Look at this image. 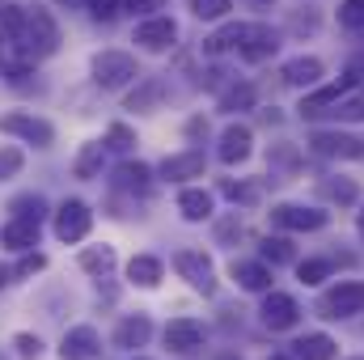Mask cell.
<instances>
[{"label": "cell", "mask_w": 364, "mask_h": 360, "mask_svg": "<svg viewBox=\"0 0 364 360\" xmlns=\"http://www.w3.org/2000/svg\"><path fill=\"white\" fill-rule=\"evenodd\" d=\"M21 47H26V55H55L60 51V26H55V17L47 9H30L26 13Z\"/></svg>", "instance_id": "cell-1"}, {"label": "cell", "mask_w": 364, "mask_h": 360, "mask_svg": "<svg viewBox=\"0 0 364 360\" xmlns=\"http://www.w3.org/2000/svg\"><path fill=\"white\" fill-rule=\"evenodd\" d=\"M140 73H136V60L127 51H102V55H93V81L102 90H123Z\"/></svg>", "instance_id": "cell-2"}, {"label": "cell", "mask_w": 364, "mask_h": 360, "mask_svg": "<svg viewBox=\"0 0 364 360\" xmlns=\"http://www.w3.org/2000/svg\"><path fill=\"white\" fill-rule=\"evenodd\" d=\"M318 314H322V318H352V314H364V280H343V284H335V288L318 301Z\"/></svg>", "instance_id": "cell-3"}, {"label": "cell", "mask_w": 364, "mask_h": 360, "mask_svg": "<svg viewBox=\"0 0 364 360\" xmlns=\"http://www.w3.org/2000/svg\"><path fill=\"white\" fill-rule=\"evenodd\" d=\"M0 132H4V136H17V140H26V144H34V149H47V144L55 140V127H51L47 119H34V115H26V110L0 115Z\"/></svg>", "instance_id": "cell-4"}, {"label": "cell", "mask_w": 364, "mask_h": 360, "mask_svg": "<svg viewBox=\"0 0 364 360\" xmlns=\"http://www.w3.org/2000/svg\"><path fill=\"white\" fill-rule=\"evenodd\" d=\"M174 268H178V275L195 288V292H203V297L216 292V271H212V259H208L203 250H178V255H174Z\"/></svg>", "instance_id": "cell-5"}, {"label": "cell", "mask_w": 364, "mask_h": 360, "mask_svg": "<svg viewBox=\"0 0 364 360\" xmlns=\"http://www.w3.org/2000/svg\"><path fill=\"white\" fill-rule=\"evenodd\" d=\"M90 225H93V212H90V203H81V199H68L55 212V238L60 242H81L90 233Z\"/></svg>", "instance_id": "cell-6"}, {"label": "cell", "mask_w": 364, "mask_h": 360, "mask_svg": "<svg viewBox=\"0 0 364 360\" xmlns=\"http://www.w3.org/2000/svg\"><path fill=\"white\" fill-rule=\"evenodd\" d=\"M272 225L275 229H296V233H314L326 225V212L318 208H301V203H275L272 208Z\"/></svg>", "instance_id": "cell-7"}, {"label": "cell", "mask_w": 364, "mask_h": 360, "mask_svg": "<svg viewBox=\"0 0 364 360\" xmlns=\"http://www.w3.org/2000/svg\"><path fill=\"white\" fill-rule=\"evenodd\" d=\"M275 47H279V34H275L272 26H242V43H237V51H242L246 64H263V60H272Z\"/></svg>", "instance_id": "cell-8"}, {"label": "cell", "mask_w": 364, "mask_h": 360, "mask_svg": "<svg viewBox=\"0 0 364 360\" xmlns=\"http://www.w3.org/2000/svg\"><path fill=\"white\" fill-rule=\"evenodd\" d=\"M263 327H272V331H288V327H296V318H301V305L288 297V292H272L267 288V297H263Z\"/></svg>", "instance_id": "cell-9"}, {"label": "cell", "mask_w": 364, "mask_h": 360, "mask_svg": "<svg viewBox=\"0 0 364 360\" xmlns=\"http://www.w3.org/2000/svg\"><path fill=\"white\" fill-rule=\"evenodd\" d=\"M309 149L318 157H364V140L343 136V132H314L309 136Z\"/></svg>", "instance_id": "cell-10"}, {"label": "cell", "mask_w": 364, "mask_h": 360, "mask_svg": "<svg viewBox=\"0 0 364 360\" xmlns=\"http://www.w3.org/2000/svg\"><path fill=\"white\" fill-rule=\"evenodd\" d=\"M166 348L178 352V356L199 352V348H203V327H199L195 318H174V322L166 327Z\"/></svg>", "instance_id": "cell-11"}, {"label": "cell", "mask_w": 364, "mask_h": 360, "mask_svg": "<svg viewBox=\"0 0 364 360\" xmlns=\"http://www.w3.org/2000/svg\"><path fill=\"white\" fill-rule=\"evenodd\" d=\"M174 38H178V26H174L170 17H149V21L136 26V43H140L144 51H166Z\"/></svg>", "instance_id": "cell-12"}, {"label": "cell", "mask_w": 364, "mask_h": 360, "mask_svg": "<svg viewBox=\"0 0 364 360\" xmlns=\"http://www.w3.org/2000/svg\"><path fill=\"white\" fill-rule=\"evenodd\" d=\"M97 352H102V339H97L93 327H73L64 335V344H60V356L64 360H93Z\"/></svg>", "instance_id": "cell-13"}, {"label": "cell", "mask_w": 364, "mask_h": 360, "mask_svg": "<svg viewBox=\"0 0 364 360\" xmlns=\"http://www.w3.org/2000/svg\"><path fill=\"white\" fill-rule=\"evenodd\" d=\"M250 144H255L250 127H242V123L225 127V132H220V162H225V166H237V162H246V157H250Z\"/></svg>", "instance_id": "cell-14"}, {"label": "cell", "mask_w": 364, "mask_h": 360, "mask_svg": "<svg viewBox=\"0 0 364 360\" xmlns=\"http://www.w3.org/2000/svg\"><path fill=\"white\" fill-rule=\"evenodd\" d=\"M0 246H9V250H30V246H38V221L13 216V221L0 229Z\"/></svg>", "instance_id": "cell-15"}, {"label": "cell", "mask_w": 364, "mask_h": 360, "mask_svg": "<svg viewBox=\"0 0 364 360\" xmlns=\"http://www.w3.org/2000/svg\"><path fill=\"white\" fill-rule=\"evenodd\" d=\"M149 335H153L149 314H132V318H123V322L114 327V348H144Z\"/></svg>", "instance_id": "cell-16"}, {"label": "cell", "mask_w": 364, "mask_h": 360, "mask_svg": "<svg viewBox=\"0 0 364 360\" xmlns=\"http://www.w3.org/2000/svg\"><path fill=\"white\" fill-rule=\"evenodd\" d=\"M279 77H284L288 85H318V81H322V60H318V55H296V60L284 64Z\"/></svg>", "instance_id": "cell-17"}, {"label": "cell", "mask_w": 364, "mask_h": 360, "mask_svg": "<svg viewBox=\"0 0 364 360\" xmlns=\"http://www.w3.org/2000/svg\"><path fill=\"white\" fill-rule=\"evenodd\" d=\"M348 90H352V81H339V85H322V90H314L305 102H301V115H305V119L326 115V110H331V106H335V102H339Z\"/></svg>", "instance_id": "cell-18"}, {"label": "cell", "mask_w": 364, "mask_h": 360, "mask_svg": "<svg viewBox=\"0 0 364 360\" xmlns=\"http://www.w3.org/2000/svg\"><path fill=\"white\" fill-rule=\"evenodd\" d=\"M161 174L166 179H203V153L199 149H191V153H178V157H166L161 162Z\"/></svg>", "instance_id": "cell-19"}, {"label": "cell", "mask_w": 364, "mask_h": 360, "mask_svg": "<svg viewBox=\"0 0 364 360\" xmlns=\"http://www.w3.org/2000/svg\"><path fill=\"white\" fill-rule=\"evenodd\" d=\"M292 356L296 360H335L339 356V344L331 335H305L292 344Z\"/></svg>", "instance_id": "cell-20"}, {"label": "cell", "mask_w": 364, "mask_h": 360, "mask_svg": "<svg viewBox=\"0 0 364 360\" xmlns=\"http://www.w3.org/2000/svg\"><path fill=\"white\" fill-rule=\"evenodd\" d=\"M233 280H237L246 292H267V288H272L267 263H233Z\"/></svg>", "instance_id": "cell-21"}, {"label": "cell", "mask_w": 364, "mask_h": 360, "mask_svg": "<svg viewBox=\"0 0 364 360\" xmlns=\"http://www.w3.org/2000/svg\"><path fill=\"white\" fill-rule=\"evenodd\" d=\"M178 212L186 221H208V216H212V195L199 191V186H186L178 195Z\"/></svg>", "instance_id": "cell-22"}, {"label": "cell", "mask_w": 364, "mask_h": 360, "mask_svg": "<svg viewBox=\"0 0 364 360\" xmlns=\"http://www.w3.org/2000/svg\"><path fill=\"white\" fill-rule=\"evenodd\" d=\"M127 280H136L140 288H157V284H161V259H153V255H136V259L127 263Z\"/></svg>", "instance_id": "cell-23"}, {"label": "cell", "mask_w": 364, "mask_h": 360, "mask_svg": "<svg viewBox=\"0 0 364 360\" xmlns=\"http://www.w3.org/2000/svg\"><path fill=\"white\" fill-rule=\"evenodd\" d=\"M102 162H106V144L102 140H90L85 149H81V157H77V179H97L102 174Z\"/></svg>", "instance_id": "cell-24"}, {"label": "cell", "mask_w": 364, "mask_h": 360, "mask_svg": "<svg viewBox=\"0 0 364 360\" xmlns=\"http://www.w3.org/2000/svg\"><path fill=\"white\" fill-rule=\"evenodd\" d=\"M161 97H166V81H161V77H149L140 90L127 97V110H153Z\"/></svg>", "instance_id": "cell-25"}, {"label": "cell", "mask_w": 364, "mask_h": 360, "mask_svg": "<svg viewBox=\"0 0 364 360\" xmlns=\"http://www.w3.org/2000/svg\"><path fill=\"white\" fill-rule=\"evenodd\" d=\"M326 115H335V119H343V123H364V90L360 93L348 90L331 110H326Z\"/></svg>", "instance_id": "cell-26"}, {"label": "cell", "mask_w": 364, "mask_h": 360, "mask_svg": "<svg viewBox=\"0 0 364 360\" xmlns=\"http://www.w3.org/2000/svg\"><path fill=\"white\" fill-rule=\"evenodd\" d=\"M149 179H153V170L144 166V162H123L119 166V186H127V191H149Z\"/></svg>", "instance_id": "cell-27"}, {"label": "cell", "mask_w": 364, "mask_h": 360, "mask_svg": "<svg viewBox=\"0 0 364 360\" xmlns=\"http://www.w3.org/2000/svg\"><path fill=\"white\" fill-rule=\"evenodd\" d=\"M9 212H13V216H26V221H38V225H43V216H47V199H43V195H17V199L9 203Z\"/></svg>", "instance_id": "cell-28"}, {"label": "cell", "mask_w": 364, "mask_h": 360, "mask_svg": "<svg viewBox=\"0 0 364 360\" xmlns=\"http://www.w3.org/2000/svg\"><path fill=\"white\" fill-rule=\"evenodd\" d=\"M250 106H255V85H246V81L242 85H229V90L220 93V110H233L237 115V110H250Z\"/></svg>", "instance_id": "cell-29"}, {"label": "cell", "mask_w": 364, "mask_h": 360, "mask_svg": "<svg viewBox=\"0 0 364 360\" xmlns=\"http://www.w3.org/2000/svg\"><path fill=\"white\" fill-rule=\"evenodd\" d=\"M81 268L93 271V275H106V271L114 268V246H90L81 255Z\"/></svg>", "instance_id": "cell-30"}, {"label": "cell", "mask_w": 364, "mask_h": 360, "mask_svg": "<svg viewBox=\"0 0 364 360\" xmlns=\"http://www.w3.org/2000/svg\"><path fill=\"white\" fill-rule=\"evenodd\" d=\"M242 43V26H225V30H216L212 38H203V51L208 55H220V51H229V47H237Z\"/></svg>", "instance_id": "cell-31"}, {"label": "cell", "mask_w": 364, "mask_h": 360, "mask_svg": "<svg viewBox=\"0 0 364 360\" xmlns=\"http://www.w3.org/2000/svg\"><path fill=\"white\" fill-rule=\"evenodd\" d=\"M0 30H4L13 43H21V30H26V13H21L17 4H0Z\"/></svg>", "instance_id": "cell-32"}, {"label": "cell", "mask_w": 364, "mask_h": 360, "mask_svg": "<svg viewBox=\"0 0 364 360\" xmlns=\"http://www.w3.org/2000/svg\"><path fill=\"white\" fill-rule=\"evenodd\" d=\"M296 275H301V284H322L331 275V259H305V263H296Z\"/></svg>", "instance_id": "cell-33"}, {"label": "cell", "mask_w": 364, "mask_h": 360, "mask_svg": "<svg viewBox=\"0 0 364 360\" xmlns=\"http://www.w3.org/2000/svg\"><path fill=\"white\" fill-rule=\"evenodd\" d=\"M263 259L279 268V263H292V246H288V238H267L263 242Z\"/></svg>", "instance_id": "cell-34"}, {"label": "cell", "mask_w": 364, "mask_h": 360, "mask_svg": "<svg viewBox=\"0 0 364 360\" xmlns=\"http://www.w3.org/2000/svg\"><path fill=\"white\" fill-rule=\"evenodd\" d=\"M339 26L343 30H364V0H343L339 4Z\"/></svg>", "instance_id": "cell-35"}, {"label": "cell", "mask_w": 364, "mask_h": 360, "mask_svg": "<svg viewBox=\"0 0 364 360\" xmlns=\"http://www.w3.org/2000/svg\"><path fill=\"white\" fill-rule=\"evenodd\" d=\"M322 195L326 199H335V203H356V182H348V179H339V182H322Z\"/></svg>", "instance_id": "cell-36"}, {"label": "cell", "mask_w": 364, "mask_h": 360, "mask_svg": "<svg viewBox=\"0 0 364 360\" xmlns=\"http://www.w3.org/2000/svg\"><path fill=\"white\" fill-rule=\"evenodd\" d=\"M191 9H195V17H203V21H216V17H225L233 4H229V0H191Z\"/></svg>", "instance_id": "cell-37"}, {"label": "cell", "mask_w": 364, "mask_h": 360, "mask_svg": "<svg viewBox=\"0 0 364 360\" xmlns=\"http://www.w3.org/2000/svg\"><path fill=\"white\" fill-rule=\"evenodd\" d=\"M85 9H90V17H97V21H114L123 13V0H85Z\"/></svg>", "instance_id": "cell-38"}, {"label": "cell", "mask_w": 364, "mask_h": 360, "mask_svg": "<svg viewBox=\"0 0 364 360\" xmlns=\"http://www.w3.org/2000/svg\"><path fill=\"white\" fill-rule=\"evenodd\" d=\"M136 144V136H132V127L127 123H114L110 132H106V149H119V153H127Z\"/></svg>", "instance_id": "cell-39"}, {"label": "cell", "mask_w": 364, "mask_h": 360, "mask_svg": "<svg viewBox=\"0 0 364 360\" xmlns=\"http://www.w3.org/2000/svg\"><path fill=\"white\" fill-rule=\"evenodd\" d=\"M13 344H17V356L21 360H38V352H43V339L38 335H17Z\"/></svg>", "instance_id": "cell-40"}, {"label": "cell", "mask_w": 364, "mask_h": 360, "mask_svg": "<svg viewBox=\"0 0 364 360\" xmlns=\"http://www.w3.org/2000/svg\"><path fill=\"white\" fill-rule=\"evenodd\" d=\"M220 191H225V199H233V203H255V186H242V182H225Z\"/></svg>", "instance_id": "cell-41"}, {"label": "cell", "mask_w": 364, "mask_h": 360, "mask_svg": "<svg viewBox=\"0 0 364 360\" xmlns=\"http://www.w3.org/2000/svg\"><path fill=\"white\" fill-rule=\"evenodd\" d=\"M233 233H242V221H237V212H233L229 221H220V225H216V238H220V242H229Z\"/></svg>", "instance_id": "cell-42"}, {"label": "cell", "mask_w": 364, "mask_h": 360, "mask_svg": "<svg viewBox=\"0 0 364 360\" xmlns=\"http://www.w3.org/2000/svg\"><path fill=\"white\" fill-rule=\"evenodd\" d=\"M43 263H47L43 255H30V259H21V263H17V275H34V271H43Z\"/></svg>", "instance_id": "cell-43"}, {"label": "cell", "mask_w": 364, "mask_h": 360, "mask_svg": "<svg viewBox=\"0 0 364 360\" xmlns=\"http://www.w3.org/2000/svg\"><path fill=\"white\" fill-rule=\"evenodd\" d=\"M17 166H21V157H17V153H4V157H0V179H4V174H13Z\"/></svg>", "instance_id": "cell-44"}, {"label": "cell", "mask_w": 364, "mask_h": 360, "mask_svg": "<svg viewBox=\"0 0 364 360\" xmlns=\"http://www.w3.org/2000/svg\"><path fill=\"white\" fill-rule=\"evenodd\" d=\"M123 9H132V13H149L153 0H123Z\"/></svg>", "instance_id": "cell-45"}, {"label": "cell", "mask_w": 364, "mask_h": 360, "mask_svg": "<svg viewBox=\"0 0 364 360\" xmlns=\"http://www.w3.org/2000/svg\"><path fill=\"white\" fill-rule=\"evenodd\" d=\"M356 229H360V238H364V212H360V221H356Z\"/></svg>", "instance_id": "cell-46"}, {"label": "cell", "mask_w": 364, "mask_h": 360, "mask_svg": "<svg viewBox=\"0 0 364 360\" xmlns=\"http://www.w3.org/2000/svg\"><path fill=\"white\" fill-rule=\"evenodd\" d=\"M4 280H9V271H4V268H0V288H4Z\"/></svg>", "instance_id": "cell-47"}, {"label": "cell", "mask_w": 364, "mask_h": 360, "mask_svg": "<svg viewBox=\"0 0 364 360\" xmlns=\"http://www.w3.org/2000/svg\"><path fill=\"white\" fill-rule=\"evenodd\" d=\"M275 360H288V356H275Z\"/></svg>", "instance_id": "cell-48"}, {"label": "cell", "mask_w": 364, "mask_h": 360, "mask_svg": "<svg viewBox=\"0 0 364 360\" xmlns=\"http://www.w3.org/2000/svg\"><path fill=\"white\" fill-rule=\"evenodd\" d=\"M259 4H267V0H259Z\"/></svg>", "instance_id": "cell-49"}, {"label": "cell", "mask_w": 364, "mask_h": 360, "mask_svg": "<svg viewBox=\"0 0 364 360\" xmlns=\"http://www.w3.org/2000/svg\"><path fill=\"white\" fill-rule=\"evenodd\" d=\"M136 360H144V356H136Z\"/></svg>", "instance_id": "cell-50"}, {"label": "cell", "mask_w": 364, "mask_h": 360, "mask_svg": "<svg viewBox=\"0 0 364 360\" xmlns=\"http://www.w3.org/2000/svg\"><path fill=\"white\" fill-rule=\"evenodd\" d=\"M356 360H364V356H356Z\"/></svg>", "instance_id": "cell-51"}, {"label": "cell", "mask_w": 364, "mask_h": 360, "mask_svg": "<svg viewBox=\"0 0 364 360\" xmlns=\"http://www.w3.org/2000/svg\"><path fill=\"white\" fill-rule=\"evenodd\" d=\"M0 47H4V43H0Z\"/></svg>", "instance_id": "cell-52"}, {"label": "cell", "mask_w": 364, "mask_h": 360, "mask_svg": "<svg viewBox=\"0 0 364 360\" xmlns=\"http://www.w3.org/2000/svg\"><path fill=\"white\" fill-rule=\"evenodd\" d=\"M0 360H4V356H0Z\"/></svg>", "instance_id": "cell-53"}]
</instances>
